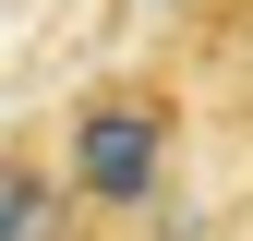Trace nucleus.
I'll return each mask as SVG.
<instances>
[{
	"label": "nucleus",
	"mask_w": 253,
	"mask_h": 241,
	"mask_svg": "<svg viewBox=\"0 0 253 241\" xmlns=\"http://www.w3.org/2000/svg\"><path fill=\"white\" fill-rule=\"evenodd\" d=\"M181 157H193V84H181L169 60L97 73L60 109V169H73L84 217L109 241H157L181 217Z\"/></svg>",
	"instance_id": "nucleus-1"
},
{
	"label": "nucleus",
	"mask_w": 253,
	"mask_h": 241,
	"mask_svg": "<svg viewBox=\"0 0 253 241\" xmlns=\"http://www.w3.org/2000/svg\"><path fill=\"white\" fill-rule=\"evenodd\" d=\"M0 241H109L97 217H84V193H73V169H60V133H12L0 145Z\"/></svg>",
	"instance_id": "nucleus-2"
}]
</instances>
